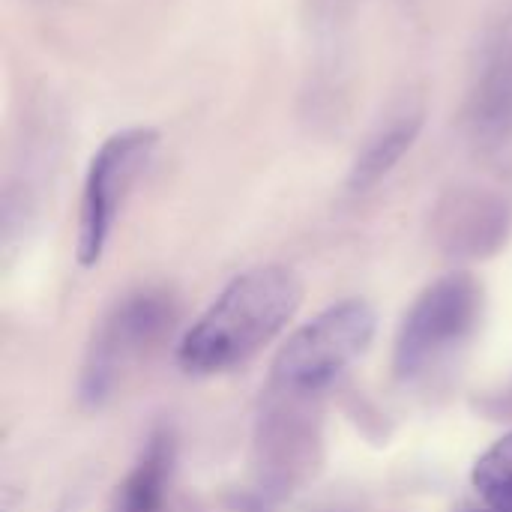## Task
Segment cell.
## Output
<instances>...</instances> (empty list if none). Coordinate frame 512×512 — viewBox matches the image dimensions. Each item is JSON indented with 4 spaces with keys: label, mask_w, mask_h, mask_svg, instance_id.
I'll use <instances>...</instances> for the list:
<instances>
[{
    "label": "cell",
    "mask_w": 512,
    "mask_h": 512,
    "mask_svg": "<svg viewBox=\"0 0 512 512\" xmlns=\"http://www.w3.org/2000/svg\"><path fill=\"white\" fill-rule=\"evenodd\" d=\"M303 282L294 270L267 264L234 276L192 321L177 345V363L189 375H219L249 363L297 315Z\"/></svg>",
    "instance_id": "6da1fadb"
},
{
    "label": "cell",
    "mask_w": 512,
    "mask_h": 512,
    "mask_svg": "<svg viewBox=\"0 0 512 512\" xmlns=\"http://www.w3.org/2000/svg\"><path fill=\"white\" fill-rule=\"evenodd\" d=\"M375 309L360 300H342L297 327L273 360V381L285 393H318L330 387L372 342Z\"/></svg>",
    "instance_id": "7a4b0ae2"
},
{
    "label": "cell",
    "mask_w": 512,
    "mask_h": 512,
    "mask_svg": "<svg viewBox=\"0 0 512 512\" xmlns=\"http://www.w3.org/2000/svg\"><path fill=\"white\" fill-rule=\"evenodd\" d=\"M483 312V288L471 273H447L408 309L393 351L399 378H420L471 339Z\"/></svg>",
    "instance_id": "3957f363"
},
{
    "label": "cell",
    "mask_w": 512,
    "mask_h": 512,
    "mask_svg": "<svg viewBox=\"0 0 512 512\" xmlns=\"http://www.w3.org/2000/svg\"><path fill=\"white\" fill-rule=\"evenodd\" d=\"M156 147H159L156 129L132 126L105 138L102 147L93 153L87 177H84L78 243H75V255L81 267L99 264L108 246V237L114 231L117 213L123 207V198L129 195L132 183L153 159Z\"/></svg>",
    "instance_id": "277c9868"
},
{
    "label": "cell",
    "mask_w": 512,
    "mask_h": 512,
    "mask_svg": "<svg viewBox=\"0 0 512 512\" xmlns=\"http://www.w3.org/2000/svg\"><path fill=\"white\" fill-rule=\"evenodd\" d=\"M174 324V303L165 294H135L120 303L93 336V345L81 372V396L87 402H102L120 369L153 348Z\"/></svg>",
    "instance_id": "5b68a950"
},
{
    "label": "cell",
    "mask_w": 512,
    "mask_h": 512,
    "mask_svg": "<svg viewBox=\"0 0 512 512\" xmlns=\"http://www.w3.org/2000/svg\"><path fill=\"white\" fill-rule=\"evenodd\" d=\"M435 231L450 255H492L510 231V207L486 189H453L441 198Z\"/></svg>",
    "instance_id": "8992f818"
},
{
    "label": "cell",
    "mask_w": 512,
    "mask_h": 512,
    "mask_svg": "<svg viewBox=\"0 0 512 512\" xmlns=\"http://www.w3.org/2000/svg\"><path fill=\"white\" fill-rule=\"evenodd\" d=\"M420 129H423V108H405L393 114L357 153L348 174V189L369 192L372 186H378L399 165V159L414 147Z\"/></svg>",
    "instance_id": "52a82bcc"
},
{
    "label": "cell",
    "mask_w": 512,
    "mask_h": 512,
    "mask_svg": "<svg viewBox=\"0 0 512 512\" xmlns=\"http://www.w3.org/2000/svg\"><path fill=\"white\" fill-rule=\"evenodd\" d=\"M174 471V438L156 432L117 489L114 512H162Z\"/></svg>",
    "instance_id": "ba28073f"
},
{
    "label": "cell",
    "mask_w": 512,
    "mask_h": 512,
    "mask_svg": "<svg viewBox=\"0 0 512 512\" xmlns=\"http://www.w3.org/2000/svg\"><path fill=\"white\" fill-rule=\"evenodd\" d=\"M471 123L483 144H501L512 132V57L507 54H498L486 66L474 93Z\"/></svg>",
    "instance_id": "9c48e42d"
},
{
    "label": "cell",
    "mask_w": 512,
    "mask_h": 512,
    "mask_svg": "<svg viewBox=\"0 0 512 512\" xmlns=\"http://www.w3.org/2000/svg\"><path fill=\"white\" fill-rule=\"evenodd\" d=\"M471 486L483 507L512 512V432L486 447V453L474 462Z\"/></svg>",
    "instance_id": "30bf717a"
},
{
    "label": "cell",
    "mask_w": 512,
    "mask_h": 512,
    "mask_svg": "<svg viewBox=\"0 0 512 512\" xmlns=\"http://www.w3.org/2000/svg\"><path fill=\"white\" fill-rule=\"evenodd\" d=\"M468 512H495V510H489V507H477V510H468Z\"/></svg>",
    "instance_id": "8fae6325"
}]
</instances>
